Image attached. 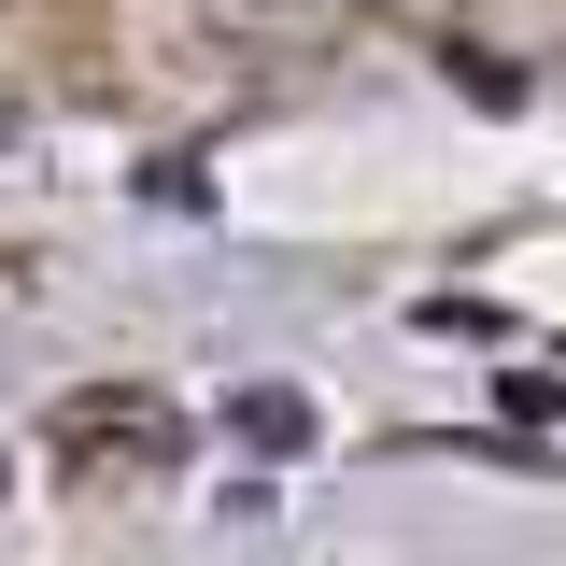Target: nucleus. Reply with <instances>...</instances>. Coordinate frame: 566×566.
Here are the masks:
<instances>
[{"label":"nucleus","instance_id":"obj_1","mask_svg":"<svg viewBox=\"0 0 566 566\" xmlns=\"http://www.w3.org/2000/svg\"><path fill=\"white\" fill-rule=\"evenodd\" d=\"M227 424H241L255 453H312V397H297V382H241V397H227Z\"/></svg>","mask_w":566,"mask_h":566},{"label":"nucleus","instance_id":"obj_2","mask_svg":"<svg viewBox=\"0 0 566 566\" xmlns=\"http://www.w3.org/2000/svg\"><path fill=\"white\" fill-rule=\"evenodd\" d=\"M199 14L227 43H297V29H312V0H199Z\"/></svg>","mask_w":566,"mask_h":566},{"label":"nucleus","instance_id":"obj_3","mask_svg":"<svg viewBox=\"0 0 566 566\" xmlns=\"http://www.w3.org/2000/svg\"><path fill=\"white\" fill-rule=\"evenodd\" d=\"M368 14H411V29H439V14H453V0H368Z\"/></svg>","mask_w":566,"mask_h":566}]
</instances>
